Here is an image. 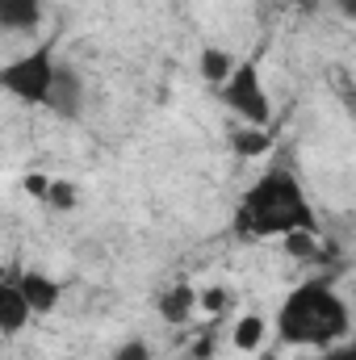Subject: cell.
Segmentation results:
<instances>
[{"mask_svg": "<svg viewBox=\"0 0 356 360\" xmlns=\"http://www.w3.org/2000/svg\"><path fill=\"white\" fill-rule=\"evenodd\" d=\"M59 59H55V46H34L17 59H4L0 68V89L8 96H17L21 105H38L46 109V96L55 89V76H59Z\"/></svg>", "mask_w": 356, "mask_h": 360, "instance_id": "cell-3", "label": "cell"}, {"mask_svg": "<svg viewBox=\"0 0 356 360\" xmlns=\"http://www.w3.org/2000/svg\"><path fill=\"white\" fill-rule=\"evenodd\" d=\"M298 231H319L310 197L289 168H268L235 201L239 239H289Z\"/></svg>", "mask_w": 356, "mask_h": 360, "instance_id": "cell-1", "label": "cell"}, {"mask_svg": "<svg viewBox=\"0 0 356 360\" xmlns=\"http://www.w3.org/2000/svg\"><path fill=\"white\" fill-rule=\"evenodd\" d=\"M222 302H227V293H222V289L201 293V310H222Z\"/></svg>", "mask_w": 356, "mask_h": 360, "instance_id": "cell-18", "label": "cell"}, {"mask_svg": "<svg viewBox=\"0 0 356 360\" xmlns=\"http://www.w3.org/2000/svg\"><path fill=\"white\" fill-rule=\"evenodd\" d=\"M34 319H38V314H34V306H30L21 281H17V272H8V281L0 285V335H4V340H17Z\"/></svg>", "mask_w": 356, "mask_h": 360, "instance_id": "cell-5", "label": "cell"}, {"mask_svg": "<svg viewBox=\"0 0 356 360\" xmlns=\"http://www.w3.org/2000/svg\"><path fill=\"white\" fill-rule=\"evenodd\" d=\"M268 340V319L265 314H239L235 319V331H231V344L239 352H256Z\"/></svg>", "mask_w": 356, "mask_h": 360, "instance_id": "cell-11", "label": "cell"}, {"mask_svg": "<svg viewBox=\"0 0 356 360\" xmlns=\"http://www.w3.org/2000/svg\"><path fill=\"white\" fill-rule=\"evenodd\" d=\"M84 76L76 72V68H59V76H55V89L46 96V109L55 113V117H80L84 113Z\"/></svg>", "mask_w": 356, "mask_h": 360, "instance_id": "cell-6", "label": "cell"}, {"mask_svg": "<svg viewBox=\"0 0 356 360\" xmlns=\"http://www.w3.org/2000/svg\"><path fill=\"white\" fill-rule=\"evenodd\" d=\"M46 205H51V210H72V205H76V184H72V180H51Z\"/></svg>", "mask_w": 356, "mask_h": 360, "instance_id": "cell-13", "label": "cell"}, {"mask_svg": "<svg viewBox=\"0 0 356 360\" xmlns=\"http://www.w3.org/2000/svg\"><path fill=\"white\" fill-rule=\"evenodd\" d=\"M46 0H0V30L4 34H34L42 25Z\"/></svg>", "mask_w": 356, "mask_h": 360, "instance_id": "cell-7", "label": "cell"}, {"mask_svg": "<svg viewBox=\"0 0 356 360\" xmlns=\"http://www.w3.org/2000/svg\"><path fill=\"white\" fill-rule=\"evenodd\" d=\"M197 306H201V293H197L189 281L172 285V289L164 293V302H160V310H164V319H168V323H184Z\"/></svg>", "mask_w": 356, "mask_h": 360, "instance_id": "cell-10", "label": "cell"}, {"mask_svg": "<svg viewBox=\"0 0 356 360\" xmlns=\"http://www.w3.org/2000/svg\"><path fill=\"white\" fill-rule=\"evenodd\" d=\"M51 180H55V176H42V172H34V176H25V193H34L38 201H46V193H51Z\"/></svg>", "mask_w": 356, "mask_h": 360, "instance_id": "cell-16", "label": "cell"}, {"mask_svg": "<svg viewBox=\"0 0 356 360\" xmlns=\"http://www.w3.org/2000/svg\"><path fill=\"white\" fill-rule=\"evenodd\" d=\"M17 281H21V289H25V297H30L34 314H51V310L59 306V297H63L59 281H55V276H46V272H21Z\"/></svg>", "mask_w": 356, "mask_h": 360, "instance_id": "cell-8", "label": "cell"}, {"mask_svg": "<svg viewBox=\"0 0 356 360\" xmlns=\"http://www.w3.org/2000/svg\"><path fill=\"white\" fill-rule=\"evenodd\" d=\"M218 96L235 113L239 126H265V130L272 126V96L265 89V76H260V63L256 59H239V68L218 89Z\"/></svg>", "mask_w": 356, "mask_h": 360, "instance_id": "cell-4", "label": "cell"}, {"mask_svg": "<svg viewBox=\"0 0 356 360\" xmlns=\"http://www.w3.org/2000/svg\"><path fill=\"white\" fill-rule=\"evenodd\" d=\"M231 147H235V155L256 160V155H265L272 147V130H265V126H235L231 130Z\"/></svg>", "mask_w": 356, "mask_h": 360, "instance_id": "cell-12", "label": "cell"}, {"mask_svg": "<svg viewBox=\"0 0 356 360\" xmlns=\"http://www.w3.org/2000/svg\"><path fill=\"white\" fill-rule=\"evenodd\" d=\"M285 252H289V256H310V252H314V231L289 235V239H285Z\"/></svg>", "mask_w": 356, "mask_h": 360, "instance_id": "cell-15", "label": "cell"}, {"mask_svg": "<svg viewBox=\"0 0 356 360\" xmlns=\"http://www.w3.org/2000/svg\"><path fill=\"white\" fill-rule=\"evenodd\" d=\"M319 360H356V344H336V348H323V356Z\"/></svg>", "mask_w": 356, "mask_h": 360, "instance_id": "cell-17", "label": "cell"}, {"mask_svg": "<svg viewBox=\"0 0 356 360\" xmlns=\"http://www.w3.org/2000/svg\"><path fill=\"white\" fill-rule=\"evenodd\" d=\"M201 80H210L214 89H222L227 80H231V72L239 68V59L231 55V51H222V46H201Z\"/></svg>", "mask_w": 356, "mask_h": 360, "instance_id": "cell-9", "label": "cell"}, {"mask_svg": "<svg viewBox=\"0 0 356 360\" xmlns=\"http://www.w3.org/2000/svg\"><path fill=\"white\" fill-rule=\"evenodd\" d=\"M272 335L285 348H336L352 335V310L344 293L327 281H302L293 285L276 314H272Z\"/></svg>", "mask_w": 356, "mask_h": 360, "instance_id": "cell-2", "label": "cell"}, {"mask_svg": "<svg viewBox=\"0 0 356 360\" xmlns=\"http://www.w3.org/2000/svg\"><path fill=\"white\" fill-rule=\"evenodd\" d=\"M113 360H151V348H147V340H126L113 348Z\"/></svg>", "mask_w": 356, "mask_h": 360, "instance_id": "cell-14", "label": "cell"}, {"mask_svg": "<svg viewBox=\"0 0 356 360\" xmlns=\"http://www.w3.org/2000/svg\"><path fill=\"white\" fill-rule=\"evenodd\" d=\"M336 13H340L348 25H356V0H336Z\"/></svg>", "mask_w": 356, "mask_h": 360, "instance_id": "cell-19", "label": "cell"}]
</instances>
